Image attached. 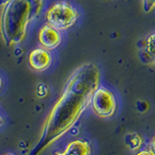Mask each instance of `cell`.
<instances>
[{"mask_svg":"<svg viewBox=\"0 0 155 155\" xmlns=\"http://www.w3.org/2000/svg\"><path fill=\"white\" fill-rule=\"evenodd\" d=\"M143 4L145 13H150L155 8V0H143Z\"/></svg>","mask_w":155,"mask_h":155,"instance_id":"obj_10","label":"cell"},{"mask_svg":"<svg viewBox=\"0 0 155 155\" xmlns=\"http://www.w3.org/2000/svg\"><path fill=\"white\" fill-rule=\"evenodd\" d=\"M9 0H0V5H6Z\"/></svg>","mask_w":155,"mask_h":155,"instance_id":"obj_13","label":"cell"},{"mask_svg":"<svg viewBox=\"0 0 155 155\" xmlns=\"http://www.w3.org/2000/svg\"><path fill=\"white\" fill-rule=\"evenodd\" d=\"M136 155H154V153L151 150H142V151L138 152Z\"/></svg>","mask_w":155,"mask_h":155,"instance_id":"obj_11","label":"cell"},{"mask_svg":"<svg viewBox=\"0 0 155 155\" xmlns=\"http://www.w3.org/2000/svg\"><path fill=\"white\" fill-rule=\"evenodd\" d=\"M125 142L129 147L132 149H136L138 148L140 144H142V140L139 137L137 134H129L125 137Z\"/></svg>","mask_w":155,"mask_h":155,"instance_id":"obj_9","label":"cell"},{"mask_svg":"<svg viewBox=\"0 0 155 155\" xmlns=\"http://www.w3.org/2000/svg\"><path fill=\"white\" fill-rule=\"evenodd\" d=\"M80 13L78 10L66 1H59L52 4L46 14L48 24L59 30H66L78 21Z\"/></svg>","mask_w":155,"mask_h":155,"instance_id":"obj_3","label":"cell"},{"mask_svg":"<svg viewBox=\"0 0 155 155\" xmlns=\"http://www.w3.org/2000/svg\"><path fill=\"white\" fill-rule=\"evenodd\" d=\"M44 0H9L0 21L6 45H16L25 37L28 24L41 12Z\"/></svg>","mask_w":155,"mask_h":155,"instance_id":"obj_2","label":"cell"},{"mask_svg":"<svg viewBox=\"0 0 155 155\" xmlns=\"http://www.w3.org/2000/svg\"><path fill=\"white\" fill-rule=\"evenodd\" d=\"M64 153L66 155H90L91 148L85 140H75L67 145Z\"/></svg>","mask_w":155,"mask_h":155,"instance_id":"obj_7","label":"cell"},{"mask_svg":"<svg viewBox=\"0 0 155 155\" xmlns=\"http://www.w3.org/2000/svg\"><path fill=\"white\" fill-rule=\"evenodd\" d=\"M144 53L152 63H155V31L147 35L144 41Z\"/></svg>","mask_w":155,"mask_h":155,"instance_id":"obj_8","label":"cell"},{"mask_svg":"<svg viewBox=\"0 0 155 155\" xmlns=\"http://www.w3.org/2000/svg\"><path fill=\"white\" fill-rule=\"evenodd\" d=\"M56 155H66L64 152H62V153H58V154H56Z\"/></svg>","mask_w":155,"mask_h":155,"instance_id":"obj_15","label":"cell"},{"mask_svg":"<svg viewBox=\"0 0 155 155\" xmlns=\"http://www.w3.org/2000/svg\"><path fill=\"white\" fill-rule=\"evenodd\" d=\"M62 37L59 29L51 26V24L44 25L39 32V42L47 50H53L59 46Z\"/></svg>","mask_w":155,"mask_h":155,"instance_id":"obj_5","label":"cell"},{"mask_svg":"<svg viewBox=\"0 0 155 155\" xmlns=\"http://www.w3.org/2000/svg\"><path fill=\"white\" fill-rule=\"evenodd\" d=\"M51 54L47 48H35L28 55V63L35 71H45L51 64Z\"/></svg>","mask_w":155,"mask_h":155,"instance_id":"obj_6","label":"cell"},{"mask_svg":"<svg viewBox=\"0 0 155 155\" xmlns=\"http://www.w3.org/2000/svg\"><path fill=\"white\" fill-rule=\"evenodd\" d=\"M6 155H13V154H6Z\"/></svg>","mask_w":155,"mask_h":155,"instance_id":"obj_17","label":"cell"},{"mask_svg":"<svg viewBox=\"0 0 155 155\" xmlns=\"http://www.w3.org/2000/svg\"><path fill=\"white\" fill-rule=\"evenodd\" d=\"M99 68L93 63L79 67L70 76L62 94L46 120L34 154H37L72 128L91 103L92 95L99 86Z\"/></svg>","mask_w":155,"mask_h":155,"instance_id":"obj_1","label":"cell"},{"mask_svg":"<svg viewBox=\"0 0 155 155\" xmlns=\"http://www.w3.org/2000/svg\"><path fill=\"white\" fill-rule=\"evenodd\" d=\"M94 113L101 117H110L116 110V100L113 92L103 86H98L91 98Z\"/></svg>","mask_w":155,"mask_h":155,"instance_id":"obj_4","label":"cell"},{"mask_svg":"<svg viewBox=\"0 0 155 155\" xmlns=\"http://www.w3.org/2000/svg\"><path fill=\"white\" fill-rule=\"evenodd\" d=\"M2 123H3V120H2V118H1V116H0V126L2 125Z\"/></svg>","mask_w":155,"mask_h":155,"instance_id":"obj_14","label":"cell"},{"mask_svg":"<svg viewBox=\"0 0 155 155\" xmlns=\"http://www.w3.org/2000/svg\"><path fill=\"white\" fill-rule=\"evenodd\" d=\"M1 84H2V81H1V78H0V87H1Z\"/></svg>","mask_w":155,"mask_h":155,"instance_id":"obj_16","label":"cell"},{"mask_svg":"<svg viewBox=\"0 0 155 155\" xmlns=\"http://www.w3.org/2000/svg\"><path fill=\"white\" fill-rule=\"evenodd\" d=\"M151 151L154 153V155H155V138L153 139V140H152V143H151Z\"/></svg>","mask_w":155,"mask_h":155,"instance_id":"obj_12","label":"cell"}]
</instances>
